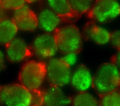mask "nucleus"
<instances>
[{
	"instance_id": "obj_1",
	"label": "nucleus",
	"mask_w": 120,
	"mask_h": 106,
	"mask_svg": "<svg viewBox=\"0 0 120 106\" xmlns=\"http://www.w3.org/2000/svg\"><path fill=\"white\" fill-rule=\"evenodd\" d=\"M92 87L99 96L120 90V70L111 62L101 64L93 76Z\"/></svg>"
},
{
	"instance_id": "obj_2",
	"label": "nucleus",
	"mask_w": 120,
	"mask_h": 106,
	"mask_svg": "<svg viewBox=\"0 0 120 106\" xmlns=\"http://www.w3.org/2000/svg\"><path fill=\"white\" fill-rule=\"evenodd\" d=\"M59 51L63 54H78L82 48V35L78 28L73 24L60 27L54 33Z\"/></svg>"
},
{
	"instance_id": "obj_3",
	"label": "nucleus",
	"mask_w": 120,
	"mask_h": 106,
	"mask_svg": "<svg viewBox=\"0 0 120 106\" xmlns=\"http://www.w3.org/2000/svg\"><path fill=\"white\" fill-rule=\"evenodd\" d=\"M20 83L32 91L39 90L46 79L45 64L40 60L25 62L19 73Z\"/></svg>"
},
{
	"instance_id": "obj_4",
	"label": "nucleus",
	"mask_w": 120,
	"mask_h": 106,
	"mask_svg": "<svg viewBox=\"0 0 120 106\" xmlns=\"http://www.w3.org/2000/svg\"><path fill=\"white\" fill-rule=\"evenodd\" d=\"M32 92L20 83L0 87V104L3 106H32Z\"/></svg>"
},
{
	"instance_id": "obj_5",
	"label": "nucleus",
	"mask_w": 120,
	"mask_h": 106,
	"mask_svg": "<svg viewBox=\"0 0 120 106\" xmlns=\"http://www.w3.org/2000/svg\"><path fill=\"white\" fill-rule=\"evenodd\" d=\"M87 15L97 23H109L120 16V4L118 0H95Z\"/></svg>"
},
{
	"instance_id": "obj_6",
	"label": "nucleus",
	"mask_w": 120,
	"mask_h": 106,
	"mask_svg": "<svg viewBox=\"0 0 120 106\" xmlns=\"http://www.w3.org/2000/svg\"><path fill=\"white\" fill-rule=\"evenodd\" d=\"M46 79L50 85L62 88L70 83L71 67L61 58L54 57L45 64Z\"/></svg>"
},
{
	"instance_id": "obj_7",
	"label": "nucleus",
	"mask_w": 120,
	"mask_h": 106,
	"mask_svg": "<svg viewBox=\"0 0 120 106\" xmlns=\"http://www.w3.org/2000/svg\"><path fill=\"white\" fill-rule=\"evenodd\" d=\"M31 53L38 59L49 60L59 51L54 34L43 32L37 35L30 46Z\"/></svg>"
},
{
	"instance_id": "obj_8",
	"label": "nucleus",
	"mask_w": 120,
	"mask_h": 106,
	"mask_svg": "<svg viewBox=\"0 0 120 106\" xmlns=\"http://www.w3.org/2000/svg\"><path fill=\"white\" fill-rule=\"evenodd\" d=\"M12 19L19 30L30 32L38 28L37 14L27 4L13 11Z\"/></svg>"
},
{
	"instance_id": "obj_9",
	"label": "nucleus",
	"mask_w": 120,
	"mask_h": 106,
	"mask_svg": "<svg viewBox=\"0 0 120 106\" xmlns=\"http://www.w3.org/2000/svg\"><path fill=\"white\" fill-rule=\"evenodd\" d=\"M31 53L30 47L22 38L16 37L6 46L7 59L12 63H20L25 61Z\"/></svg>"
},
{
	"instance_id": "obj_10",
	"label": "nucleus",
	"mask_w": 120,
	"mask_h": 106,
	"mask_svg": "<svg viewBox=\"0 0 120 106\" xmlns=\"http://www.w3.org/2000/svg\"><path fill=\"white\" fill-rule=\"evenodd\" d=\"M82 33L85 39L98 45H105L110 42L111 32L93 21L84 25Z\"/></svg>"
},
{
	"instance_id": "obj_11",
	"label": "nucleus",
	"mask_w": 120,
	"mask_h": 106,
	"mask_svg": "<svg viewBox=\"0 0 120 106\" xmlns=\"http://www.w3.org/2000/svg\"><path fill=\"white\" fill-rule=\"evenodd\" d=\"M38 28L44 33H54L60 27L61 17L49 8L42 9L37 14Z\"/></svg>"
},
{
	"instance_id": "obj_12",
	"label": "nucleus",
	"mask_w": 120,
	"mask_h": 106,
	"mask_svg": "<svg viewBox=\"0 0 120 106\" xmlns=\"http://www.w3.org/2000/svg\"><path fill=\"white\" fill-rule=\"evenodd\" d=\"M92 80L93 76L88 68L81 64L72 72L70 83L78 92H86L92 86Z\"/></svg>"
},
{
	"instance_id": "obj_13",
	"label": "nucleus",
	"mask_w": 120,
	"mask_h": 106,
	"mask_svg": "<svg viewBox=\"0 0 120 106\" xmlns=\"http://www.w3.org/2000/svg\"><path fill=\"white\" fill-rule=\"evenodd\" d=\"M70 103L71 98L60 87L50 85L43 91L42 106H67Z\"/></svg>"
},
{
	"instance_id": "obj_14",
	"label": "nucleus",
	"mask_w": 120,
	"mask_h": 106,
	"mask_svg": "<svg viewBox=\"0 0 120 106\" xmlns=\"http://www.w3.org/2000/svg\"><path fill=\"white\" fill-rule=\"evenodd\" d=\"M18 29L12 18L0 20V46H6L17 37Z\"/></svg>"
},
{
	"instance_id": "obj_15",
	"label": "nucleus",
	"mask_w": 120,
	"mask_h": 106,
	"mask_svg": "<svg viewBox=\"0 0 120 106\" xmlns=\"http://www.w3.org/2000/svg\"><path fill=\"white\" fill-rule=\"evenodd\" d=\"M47 7L61 17L76 16L72 12L68 0H45Z\"/></svg>"
},
{
	"instance_id": "obj_16",
	"label": "nucleus",
	"mask_w": 120,
	"mask_h": 106,
	"mask_svg": "<svg viewBox=\"0 0 120 106\" xmlns=\"http://www.w3.org/2000/svg\"><path fill=\"white\" fill-rule=\"evenodd\" d=\"M71 106H99L96 98L87 91L78 92L71 98Z\"/></svg>"
},
{
	"instance_id": "obj_17",
	"label": "nucleus",
	"mask_w": 120,
	"mask_h": 106,
	"mask_svg": "<svg viewBox=\"0 0 120 106\" xmlns=\"http://www.w3.org/2000/svg\"><path fill=\"white\" fill-rule=\"evenodd\" d=\"M72 12L76 16L87 14L91 8L94 0H68Z\"/></svg>"
},
{
	"instance_id": "obj_18",
	"label": "nucleus",
	"mask_w": 120,
	"mask_h": 106,
	"mask_svg": "<svg viewBox=\"0 0 120 106\" xmlns=\"http://www.w3.org/2000/svg\"><path fill=\"white\" fill-rule=\"evenodd\" d=\"M99 106H120V90L99 96Z\"/></svg>"
},
{
	"instance_id": "obj_19",
	"label": "nucleus",
	"mask_w": 120,
	"mask_h": 106,
	"mask_svg": "<svg viewBox=\"0 0 120 106\" xmlns=\"http://www.w3.org/2000/svg\"><path fill=\"white\" fill-rule=\"evenodd\" d=\"M25 0H0V5L7 11L13 12L26 4Z\"/></svg>"
},
{
	"instance_id": "obj_20",
	"label": "nucleus",
	"mask_w": 120,
	"mask_h": 106,
	"mask_svg": "<svg viewBox=\"0 0 120 106\" xmlns=\"http://www.w3.org/2000/svg\"><path fill=\"white\" fill-rule=\"evenodd\" d=\"M110 42L117 50H120V30H116L111 33Z\"/></svg>"
},
{
	"instance_id": "obj_21",
	"label": "nucleus",
	"mask_w": 120,
	"mask_h": 106,
	"mask_svg": "<svg viewBox=\"0 0 120 106\" xmlns=\"http://www.w3.org/2000/svg\"><path fill=\"white\" fill-rule=\"evenodd\" d=\"M32 92L33 97L32 106H42L43 91L39 89Z\"/></svg>"
},
{
	"instance_id": "obj_22",
	"label": "nucleus",
	"mask_w": 120,
	"mask_h": 106,
	"mask_svg": "<svg viewBox=\"0 0 120 106\" xmlns=\"http://www.w3.org/2000/svg\"><path fill=\"white\" fill-rule=\"evenodd\" d=\"M77 54L68 53L63 54L61 57L62 60L70 67L73 65L76 62L77 59Z\"/></svg>"
},
{
	"instance_id": "obj_23",
	"label": "nucleus",
	"mask_w": 120,
	"mask_h": 106,
	"mask_svg": "<svg viewBox=\"0 0 120 106\" xmlns=\"http://www.w3.org/2000/svg\"><path fill=\"white\" fill-rule=\"evenodd\" d=\"M111 62L114 64L120 70V50H118L116 53L113 56Z\"/></svg>"
},
{
	"instance_id": "obj_24",
	"label": "nucleus",
	"mask_w": 120,
	"mask_h": 106,
	"mask_svg": "<svg viewBox=\"0 0 120 106\" xmlns=\"http://www.w3.org/2000/svg\"><path fill=\"white\" fill-rule=\"evenodd\" d=\"M7 58L5 52L0 49V73L4 69L6 62Z\"/></svg>"
},
{
	"instance_id": "obj_25",
	"label": "nucleus",
	"mask_w": 120,
	"mask_h": 106,
	"mask_svg": "<svg viewBox=\"0 0 120 106\" xmlns=\"http://www.w3.org/2000/svg\"><path fill=\"white\" fill-rule=\"evenodd\" d=\"M7 13L8 11L0 4V20L7 17Z\"/></svg>"
},
{
	"instance_id": "obj_26",
	"label": "nucleus",
	"mask_w": 120,
	"mask_h": 106,
	"mask_svg": "<svg viewBox=\"0 0 120 106\" xmlns=\"http://www.w3.org/2000/svg\"><path fill=\"white\" fill-rule=\"evenodd\" d=\"M26 3H34L37 2L40 0H25Z\"/></svg>"
},
{
	"instance_id": "obj_27",
	"label": "nucleus",
	"mask_w": 120,
	"mask_h": 106,
	"mask_svg": "<svg viewBox=\"0 0 120 106\" xmlns=\"http://www.w3.org/2000/svg\"><path fill=\"white\" fill-rule=\"evenodd\" d=\"M0 87H1V86H0Z\"/></svg>"
}]
</instances>
